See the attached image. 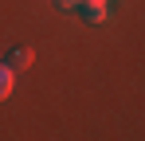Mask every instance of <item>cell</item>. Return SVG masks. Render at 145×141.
<instances>
[{
    "mask_svg": "<svg viewBox=\"0 0 145 141\" xmlns=\"http://www.w3.org/2000/svg\"><path fill=\"white\" fill-rule=\"evenodd\" d=\"M78 16H82L86 24H102L106 16H110V0H82Z\"/></svg>",
    "mask_w": 145,
    "mask_h": 141,
    "instance_id": "obj_1",
    "label": "cell"
},
{
    "mask_svg": "<svg viewBox=\"0 0 145 141\" xmlns=\"http://www.w3.org/2000/svg\"><path fill=\"white\" fill-rule=\"evenodd\" d=\"M12 90H16V67L12 63H0V102L12 98Z\"/></svg>",
    "mask_w": 145,
    "mask_h": 141,
    "instance_id": "obj_2",
    "label": "cell"
},
{
    "mask_svg": "<svg viewBox=\"0 0 145 141\" xmlns=\"http://www.w3.org/2000/svg\"><path fill=\"white\" fill-rule=\"evenodd\" d=\"M8 63H12L16 70H27L31 63H35V51H31V47H16V51L8 55Z\"/></svg>",
    "mask_w": 145,
    "mask_h": 141,
    "instance_id": "obj_3",
    "label": "cell"
},
{
    "mask_svg": "<svg viewBox=\"0 0 145 141\" xmlns=\"http://www.w3.org/2000/svg\"><path fill=\"white\" fill-rule=\"evenodd\" d=\"M59 8H63V12H78V8H82V0H59Z\"/></svg>",
    "mask_w": 145,
    "mask_h": 141,
    "instance_id": "obj_4",
    "label": "cell"
}]
</instances>
